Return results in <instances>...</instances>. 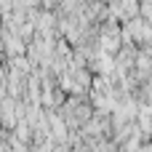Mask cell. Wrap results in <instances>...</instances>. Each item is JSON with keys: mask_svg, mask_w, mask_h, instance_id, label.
Listing matches in <instances>:
<instances>
[{"mask_svg": "<svg viewBox=\"0 0 152 152\" xmlns=\"http://www.w3.org/2000/svg\"><path fill=\"white\" fill-rule=\"evenodd\" d=\"M136 112H139V126H142V131L150 134L152 131V107L150 104H147V107H139Z\"/></svg>", "mask_w": 152, "mask_h": 152, "instance_id": "2", "label": "cell"}, {"mask_svg": "<svg viewBox=\"0 0 152 152\" xmlns=\"http://www.w3.org/2000/svg\"><path fill=\"white\" fill-rule=\"evenodd\" d=\"M99 43H102V48H104L107 56L115 53V51L120 48V29H118V27H115V29H107V32L99 37Z\"/></svg>", "mask_w": 152, "mask_h": 152, "instance_id": "1", "label": "cell"}]
</instances>
